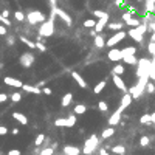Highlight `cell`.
<instances>
[{"mask_svg":"<svg viewBox=\"0 0 155 155\" xmlns=\"http://www.w3.org/2000/svg\"><path fill=\"white\" fill-rule=\"evenodd\" d=\"M148 81H149V76L148 75H143L138 78V81H136V84L130 88H127V93H130L133 99L136 98H140L143 93H144V88H146V84H148Z\"/></svg>","mask_w":155,"mask_h":155,"instance_id":"1","label":"cell"},{"mask_svg":"<svg viewBox=\"0 0 155 155\" xmlns=\"http://www.w3.org/2000/svg\"><path fill=\"white\" fill-rule=\"evenodd\" d=\"M54 16L56 14L51 13L50 19L42 22V25L39 26V37H51V36L54 34V20H53Z\"/></svg>","mask_w":155,"mask_h":155,"instance_id":"2","label":"cell"},{"mask_svg":"<svg viewBox=\"0 0 155 155\" xmlns=\"http://www.w3.org/2000/svg\"><path fill=\"white\" fill-rule=\"evenodd\" d=\"M98 144H99V138H98V135H90L88 138L84 141V146H82V154L84 155H92L95 151H96V148H98Z\"/></svg>","mask_w":155,"mask_h":155,"instance_id":"3","label":"cell"},{"mask_svg":"<svg viewBox=\"0 0 155 155\" xmlns=\"http://www.w3.org/2000/svg\"><path fill=\"white\" fill-rule=\"evenodd\" d=\"M127 37V33L126 31H123V30H120V31H116L113 36H110L107 40H106V47L107 48H112V47H116L120 42H123L124 39Z\"/></svg>","mask_w":155,"mask_h":155,"instance_id":"4","label":"cell"},{"mask_svg":"<svg viewBox=\"0 0 155 155\" xmlns=\"http://www.w3.org/2000/svg\"><path fill=\"white\" fill-rule=\"evenodd\" d=\"M151 64H152V61L148 59V58L138 59V62H136V78H140V76H143V75H148Z\"/></svg>","mask_w":155,"mask_h":155,"instance_id":"5","label":"cell"},{"mask_svg":"<svg viewBox=\"0 0 155 155\" xmlns=\"http://www.w3.org/2000/svg\"><path fill=\"white\" fill-rule=\"evenodd\" d=\"M47 17H45V14L39 10H33L30 11L28 14H26V20H28L31 25H37V23H42Z\"/></svg>","mask_w":155,"mask_h":155,"instance_id":"6","label":"cell"},{"mask_svg":"<svg viewBox=\"0 0 155 155\" xmlns=\"http://www.w3.org/2000/svg\"><path fill=\"white\" fill-rule=\"evenodd\" d=\"M19 64H20L23 68H30V67H33V64H34V54H33L31 51L22 53L20 58H19Z\"/></svg>","mask_w":155,"mask_h":155,"instance_id":"7","label":"cell"},{"mask_svg":"<svg viewBox=\"0 0 155 155\" xmlns=\"http://www.w3.org/2000/svg\"><path fill=\"white\" fill-rule=\"evenodd\" d=\"M51 13H54L56 16H59L61 19L65 22L68 26H71L73 25V19H71V16L68 14V13H65L64 10H61V8H58V6H51Z\"/></svg>","mask_w":155,"mask_h":155,"instance_id":"8","label":"cell"},{"mask_svg":"<svg viewBox=\"0 0 155 155\" xmlns=\"http://www.w3.org/2000/svg\"><path fill=\"white\" fill-rule=\"evenodd\" d=\"M107 58H109V61H112V62H121L123 61V51H121V48H116V47L109 48Z\"/></svg>","mask_w":155,"mask_h":155,"instance_id":"9","label":"cell"},{"mask_svg":"<svg viewBox=\"0 0 155 155\" xmlns=\"http://www.w3.org/2000/svg\"><path fill=\"white\" fill-rule=\"evenodd\" d=\"M123 22H124V25H129L130 28H135V26H138L140 23H141V20L140 19H135V17L130 14V13H123Z\"/></svg>","mask_w":155,"mask_h":155,"instance_id":"10","label":"cell"},{"mask_svg":"<svg viewBox=\"0 0 155 155\" xmlns=\"http://www.w3.org/2000/svg\"><path fill=\"white\" fill-rule=\"evenodd\" d=\"M132 101H133L132 95L126 92V93L123 95V98H121V104H120V107H118L116 110H120V112L123 113V112H124V109H127V107H129V106L132 104Z\"/></svg>","mask_w":155,"mask_h":155,"instance_id":"11","label":"cell"},{"mask_svg":"<svg viewBox=\"0 0 155 155\" xmlns=\"http://www.w3.org/2000/svg\"><path fill=\"white\" fill-rule=\"evenodd\" d=\"M109 23V14H106L104 17H101V19H96V25H95V33H103L104 28L107 26Z\"/></svg>","mask_w":155,"mask_h":155,"instance_id":"12","label":"cell"},{"mask_svg":"<svg viewBox=\"0 0 155 155\" xmlns=\"http://www.w3.org/2000/svg\"><path fill=\"white\" fill-rule=\"evenodd\" d=\"M112 81H113V84H115V87L120 90V92H123V93H126L127 92V85H126V82L123 81V78L121 76H118V75H112Z\"/></svg>","mask_w":155,"mask_h":155,"instance_id":"13","label":"cell"},{"mask_svg":"<svg viewBox=\"0 0 155 155\" xmlns=\"http://www.w3.org/2000/svg\"><path fill=\"white\" fill-rule=\"evenodd\" d=\"M3 82L8 85V87H19V88H22V85H23V82L20 79H16V78H13V76H5L3 78Z\"/></svg>","mask_w":155,"mask_h":155,"instance_id":"14","label":"cell"},{"mask_svg":"<svg viewBox=\"0 0 155 155\" xmlns=\"http://www.w3.org/2000/svg\"><path fill=\"white\" fill-rule=\"evenodd\" d=\"M127 36H129V37H130L132 40L138 42V43H143L144 36H143L141 33H138V31H136V28H129V31H127Z\"/></svg>","mask_w":155,"mask_h":155,"instance_id":"15","label":"cell"},{"mask_svg":"<svg viewBox=\"0 0 155 155\" xmlns=\"http://www.w3.org/2000/svg\"><path fill=\"white\" fill-rule=\"evenodd\" d=\"M93 45H95L96 48H104L106 47V37L101 33H96L93 36Z\"/></svg>","mask_w":155,"mask_h":155,"instance_id":"16","label":"cell"},{"mask_svg":"<svg viewBox=\"0 0 155 155\" xmlns=\"http://www.w3.org/2000/svg\"><path fill=\"white\" fill-rule=\"evenodd\" d=\"M121 112L120 110H115L112 115H110V118H109V126H118V124H120L121 123Z\"/></svg>","mask_w":155,"mask_h":155,"instance_id":"17","label":"cell"},{"mask_svg":"<svg viewBox=\"0 0 155 155\" xmlns=\"http://www.w3.org/2000/svg\"><path fill=\"white\" fill-rule=\"evenodd\" d=\"M81 152V148L78 146H71V144H67L65 148H64V155H79Z\"/></svg>","mask_w":155,"mask_h":155,"instance_id":"18","label":"cell"},{"mask_svg":"<svg viewBox=\"0 0 155 155\" xmlns=\"http://www.w3.org/2000/svg\"><path fill=\"white\" fill-rule=\"evenodd\" d=\"M22 90L26 93H34V95H40L42 93V88L37 87V85H30V84H23L22 85Z\"/></svg>","mask_w":155,"mask_h":155,"instance_id":"19","label":"cell"},{"mask_svg":"<svg viewBox=\"0 0 155 155\" xmlns=\"http://www.w3.org/2000/svg\"><path fill=\"white\" fill-rule=\"evenodd\" d=\"M13 118L22 126H28V118H26L22 112H13Z\"/></svg>","mask_w":155,"mask_h":155,"instance_id":"20","label":"cell"},{"mask_svg":"<svg viewBox=\"0 0 155 155\" xmlns=\"http://www.w3.org/2000/svg\"><path fill=\"white\" fill-rule=\"evenodd\" d=\"M71 76H73V79H75L76 82H78V85H79L81 88H84V90H85V88L88 87V85H87V82H85V79H84L82 76H81L78 71H73V73H71Z\"/></svg>","mask_w":155,"mask_h":155,"instance_id":"21","label":"cell"},{"mask_svg":"<svg viewBox=\"0 0 155 155\" xmlns=\"http://www.w3.org/2000/svg\"><path fill=\"white\" fill-rule=\"evenodd\" d=\"M113 135H115V127L109 126V127H106V129L101 132V138L103 140H109V138H112Z\"/></svg>","mask_w":155,"mask_h":155,"instance_id":"22","label":"cell"},{"mask_svg":"<svg viewBox=\"0 0 155 155\" xmlns=\"http://www.w3.org/2000/svg\"><path fill=\"white\" fill-rule=\"evenodd\" d=\"M107 87V79H103V81H99V82L93 87V93L95 95H99V93H101L103 92V90Z\"/></svg>","mask_w":155,"mask_h":155,"instance_id":"23","label":"cell"},{"mask_svg":"<svg viewBox=\"0 0 155 155\" xmlns=\"http://www.w3.org/2000/svg\"><path fill=\"white\" fill-rule=\"evenodd\" d=\"M71 101H73V93H65L62 96V99H61V106L62 107H68L70 104H71Z\"/></svg>","mask_w":155,"mask_h":155,"instance_id":"24","label":"cell"},{"mask_svg":"<svg viewBox=\"0 0 155 155\" xmlns=\"http://www.w3.org/2000/svg\"><path fill=\"white\" fill-rule=\"evenodd\" d=\"M124 65L123 64H120V62H116V65L112 68V75H118V76H121V75H124Z\"/></svg>","mask_w":155,"mask_h":155,"instance_id":"25","label":"cell"},{"mask_svg":"<svg viewBox=\"0 0 155 155\" xmlns=\"http://www.w3.org/2000/svg\"><path fill=\"white\" fill-rule=\"evenodd\" d=\"M123 26H124V22H110V23H107V28L109 30H112V31H120L123 30Z\"/></svg>","mask_w":155,"mask_h":155,"instance_id":"26","label":"cell"},{"mask_svg":"<svg viewBox=\"0 0 155 155\" xmlns=\"http://www.w3.org/2000/svg\"><path fill=\"white\" fill-rule=\"evenodd\" d=\"M123 61L127 64V65H136V62H138V59H136L135 54H129V56H123Z\"/></svg>","mask_w":155,"mask_h":155,"instance_id":"27","label":"cell"},{"mask_svg":"<svg viewBox=\"0 0 155 155\" xmlns=\"http://www.w3.org/2000/svg\"><path fill=\"white\" fill-rule=\"evenodd\" d=\"M73 112H75V115H84L87 112V106L85 104H76L75 109H73Z\"/></svg>","mask_w":155,"mask_h":155,"instance_id":"28","label":"cell"},{"mask_svg":"<svg viewBox=\"0 0 155 155\" xmlns=\"http://www.w3.org/2000/svg\"><path fill=\"white\" fill-rule=\"evenodd\" d=\"M144 92H146V93H149V95L155 93V82H154V81H151V79L148 81V84H146Z\"/></svg>","mask_w":155,"mask_h":155,"instance_id":"29","label":"cell"},{"mask_svg":"<svg viewBox=\"0 0 155 155\" xmlns=\"http://www.w3.org/2000/svg\"><path fill=\"white\" fill-rule=\"evenodd\" d=\"M65 121H67L65 127H75V124H76V115H75V113L68 115V116L65 118Z\"/></svg>","mask_w":155,"mask_h":155,"instance_id":"30","label":"cell"},{"mask_svg":"<svg viewBox=\"0 0 155 155\" xmlns=\"http://www.w3.org/2000/svg\"><path fill=\"white\" fill-rule=\"evenodd\" d=\"M146 13L155 14V0H146Z\"/></svg>","mask_w":155,"mask_h":155,"instance_id":"31","label":"cell"},{"mask_svg":"<svg viewBox=\"0 0 155 155\" xmlns=\"http://www.w3.org/2000/svg\"><path fill=\"white\" fill-rule=\"evenodd\" d=\"M20 42H23L28 48H31V50H36V42H33V40H30V39H26V37H23V36H20Z\"/></svg>","mask_w":155,"mask_h":155,"instance_id":"32","label":"cell"},{"mask_svg":"<svg viewBox=\"0 0 155 155\" xmlns=\"http://www.w3.org/2000/svg\"><path fill=\"white\" fill-rule=\"evenodd\" d=\"M123 51V56H129V54H136V48L135 47H126V48H121Z\"/></svg>","mask_w":155,"mask_h":155,"instance_id":"33","label":"cell"},{"mask_svg":"<svg viewBox=\"0 0 155 155\" xmlns=\"http://www.w3.org/2000/svg\"><path fill=\"white\" fill-rule=\"evenodd\" d=\"M45 138H47V136H45L43 133H39L37 136H36V140H34V146H37V148H39V146H42L43 141H45Z\"/></svg>","mask_w":155,"mask_h":155,"instance_id":"34","label":"cell"},{"mask_svg":"<svg viewBox=\"0 0 155 155\" xmlns=\"http://www.w3.org/2000/svg\"><path fill=\"white\" fill-rule=\"evenodd\" d=\"M112 152H115L118 155H123L126 152V148H124V146H121V144H116V146H113V148H112Z\"/></svg>","mask_w":155,"mask_h":155,"instance_id":"35","label":"cell"},{"mask_svg":"<svg viewBox=\"0 0 155 155\" xmlns=\"http://www.w3.org/2000/svg\"><path fill=\"white\" fill-rule=\"evenodd\" d=\"M140 144H141V148H148V146L151 144V138L148 135H143L140 138Z\"/></svg>","mask_w":155,"mask_h":155,"instance_id":"36","label":"cell"},{"mask_svg":"<svg viewBox=\"0 0 155 155\" xmlns=\"http://www.w3.org/2000/svg\"><path fill=\"white\" fill-rule=\"evenodd\" d=\"M98 110L103 112V113H106V112L109 110V104H107L106 101H99V103H98Z\"/></svg>","mask_w":155,"mask_h":155,"instance_id":"37","label":"cell"},{"mask_svg":"<svg viewBox=\"0 0 155 155\" xmlns=\"http://www.w3.org/2000/svg\"><path fill=\"white\" fill-rule=\"evenodd\" d=\"M148 76H149V79H151V81H154V82H155V64H154V62L151 64V67H149Z\"/></svg>","mask_w":155,"mask_h":155,"instance_id":"38","label":"cell"},{"mask_svg":"<svg viewBox=\"0 0 155 155\" xmlns=\"http://www.w3.org/2000/svg\"><path fill=\"white\" fill-rule=\"evenodd\" d=\"M14 17H16L17 22H23V20L26 19V16H25L22 11H14Z\"/></svg>","mask_w":155,"mask_h":155,"instance_id":"39","label":"cell"},{"mask_svg":"<svg viewBox=\"0 0 155 155\" xmlns=\"http://www.w3.org/2000/svg\"><path fill=\"white\" fill-rule=\"evenodd\" d=\"M10 98H11L13 103H20V101H22V95H20L19 92H14L13 95H10Z\"/></svg>","mask_w":155,"mask_h":155,"instance_id":"40","label":"cell"},{"mask_svg":"<svg viewBox=\"0 0 155 155\" xmlns=\"http://www.w3.org/2000/svg\"><path fill=\"white\" fill-rule=\"evenodd\" d=\"M140 123L141 124H151L152 121H151V113H144L141 118H140Z\"/></svg>","mask_w":155,"mask_h":155,"instance_id":"41","label":"cell"},{"mask_svg":"<svg viewBox=\"0 0 155 155\" xmlns=\"http://www.w3.org/2000/svg\"><path fill=\"white\" fill-rule=\"evenodd\" d=\"M148 53L151 54L152 58L155 56V42H154V40H151V42L148 43Z\"/></svg>","mask_w":155,"mask_h":155,"instance_id":"42","label":"cell"},{"mask_svg":"<svg viewBox=\"0 0 155 155\" xmlns=\"http://www.w3.org/2000/svg\"><path fill=\"white\" fill-rule=\"evenodd\" d=\"M95 25H96V19H88V20L84 22V26L85 28H90V30L95 28Z\"/></svg>","mask_w":155,"mask_h":155,"instance_id":"43","label":"cell"},{"mask_svg":"<svg viewBox=\"0 0 155 155\" xmlns=\"http://www.w3.org/2000/svg\"><path fill=\"white\" fill-rule=\"evenodd\" d=\"M107 13L106 11H103V10H95L93 11V17H95V19H101V17H104Z\"/></svg>","mask_w":155,"mask_h":155,"instance_id":"44","label":"cell"},{"mask_svg":"<svg viewBox=\"0 0 155 155\" xmlns=\"http://www.w3.org/2000/svg\"><path fill=\"white\" fill-rule=\"evenodd\" d=\"M36 50H39L40 53H45V51H47V47H45V43L37 40V42H36Z\"/></svg>","mask_w":155,"mask_h":155,"instance_id":"45","label":"cell"},{"mask_svg":"<svg viewBox=\"0 0 155 155\" xmlns=\"http://www.w3.org/2000/svg\"><path fill=\"white\" fill-rule=\"evenodd\" d=\"M67 121H65V118H58L56 121H54V126L56 127H65Z\"/></svg>","mask_w":155,"mask_h":155,"instance_id":"46","label":"cell"},{"mask_svg":"<svg viewBox=\"0 0 155 155\" xmlns=\"http://www.w3.org/2000/svg\"><path fill=\"white\" fill-rule=\"evenodd\" d=\"M0 22H2L3 25H6V26H11V22L8 20V17H3L2 13H0Z\"/></svg>","mask_w":155,"mask_h":155,"instance_id":"47","label":"cell"},{"mask_svg":"<svg viewBox=\"0 0 155 155\" xmlns=\"http://www.w3.org/2000/svg\"><path fill=\"white\" fill-rule=\"evenodd\" d=\"M53 152H54L53 148H47V149H43V151L40 152V155H53Z\"/></svg>","mask_w":155,"mask_h":155,"instance_id":"48","label":"cell"},{"mask_svg":"<svg viewBox=\"0 0 155 155\" xmlns=\"http://www.w3.org/2000/svg\"><path fill=\"white\" fill-rule=\"evenodd\" d=\"M42 93H43V95H48V96H50V95L53 93V90H51L50 87H45V85H43V87H42Z\"/></svg>","mask_w":155,"mask_h":155,"instance_id":"49","label":"cell"},{"mask_svg":"<svg viewBox=\"0 0 155 155\" xmlns=\"http://www.w3.org/2000/svg\"><path fill=\"white\" fill-rule=\"evenodd\" d=\"M8 99H10V95H6V93H0V103H6Z\"/></svg>","mask_w":155,"mask_h":155,"instance_id":"50","label":"cell"},{"mask_svg":"<svg viewBox=\"0 0 155 155\" xmlns=\"http://www.w3.org/2000/svg\"><path fill=\"white\" fill-rule=\"evenodd\" d=\"M6 133H8V127L0 126V136H3V135H6Z\"/></svg>","mask_w":155,"mask_h":155,"instance_id":"51","label":"cell"},{"mask_svg":"<svg viewBox=\"0 0 155 155\" xmlns=\"http://www.w3.org/2000/svg\"><path fill=\"white\" fill-rule=\"evenodd\" d=\"M22 152L19 151V149H11L10 152H8V155H20Z\"/></svg>","mask_w":155,"mask_h":155,"instance_id":"52","label":"cell"},{"mask_svg":"<svg viewBox=\"0 0 155 155\" xmlns=\"http://www.w3.org/2000/svg\"><path fill=\"white\" fill-rule=\"evenodd\" d=\"M5 34H6V28L3 25H0V36H5Z\"/></svg>","mask_w":155,"mask_h":155,"instance_id":"53","label":"cell"},{"mask_svg":"<svg viewBox=\"0 0 155 155\" xmlns=\"http://www.w3.org/2000/svg\"><path fill=\"white\" fill-rule=\"evenodd\" d=\"M8 45H14V37L11 36H8Z\"/></svg>","mask_w":155,"mask_h":155,"instance_id":"54","label":"cell"},{"mask_svg":"<svg viewBox=\"0 0 155 155\" xmlns=\"http://www.w3.org/2000/svg\"><path fill=\"white\" fill-rule=\"evenodd\" d=\"M99 155H109L107 149H106V148H104V149H101V151H99Z\"/></svg>","mask_w":155,"mask_h":155,"instance_id":"55","label":"cell"},{"mask_svg":"<svg viewBox=\"0 0 155 155\" xmlns=\"http://www.w3.org/2000/svg\"><path fill=\"white\" fill-rule=\"evenodd\" d=\"M2 16H3V17H8V16H10V11H8V10H3V11H2Z\"/></svg>","mask_w":155,"mask_h":155,"instance_id":"56","label":"cell"},{"mask_svg":"<svg viewBox=\"0 0 155 155\" xmlns=\"http://www.w3.org/2000/svg\"><path fill=\"white\" fill-rule=\"evenodd\" d=\"M11 133H13V135H19V129L16 127V129H13V130H11Z\"/></svg>","mask_w":155,"mask_h":155,"instance_id":"57","label":"cell"},{"mask_svg":"<svg viewBox=\"0 0 155 155\" xmlns=\"http://www.w3.org/2000/svg\"><path fill=\"white\" fill-rule=\"evenodd\" d=\"M56 2H58V0H50V5L51 6H56Z\"/></svg>","mask_w":155,"mask_h":155,"instance_id":"58","label":"cell"},{"mask_svg":"<svg viewBox=\"0 0 155 155\" xmlns=\"http://www.w3.org/2000/svg\"><path fill=\"white\" fill-rule=\"evenodd\" d=\"M151 121H152V123L155 121V112H154V113H151Z\"/></svg>","mask_w":155,"mask_h":155,"instance_id":"59","label":"cell"},{"mask_svg":"<svg viewBox=\"0 0 155 155\" xmlns=\"http://www.w3.org/2000/svg\"><path fill=\"white\" fill-rule=\"evenodd\" d=\"M43 85H45V82H43V81H40V82L37 84V87H43Z\"/></svg>","mask_w":155,"mask_h":155,"instance_id":"60","label":"cell"},{"mask_svg":"<svg viewBox=\"0 0 155 155\" xmlns=\"http://www.w3.org/2000/svg\"><path fill=\"white\" fill-rule=\"evenodd\" d=\"M152 62H154V64H155V56H154V61H152Z\"/></svg>","mask_w":155,"mask_h":155,"instance_id":"61","label":"cell"},{"mask_svg":"<svg viewBox=\"0 0 155 155\" xmlns=\"http://www.w3.org/2000/svg\"><path fill=\"white\" fill-rule=\"evenodd\" d=\"M154 127H155V121H154Z\"/></svg>","mask_w":155,"mask_h":155,"instance_id":"62","label":"cell"},{"mask_svg":"<svg viewBox=\"0 0 155 155\" xmlns=\"http://www.w3.org/2000/svg\"><path fill=\"white\" fill-rule=\"evenodd\" d=\"M123 155H124V154H123Z\"/></svg>","mask_w":155,"mask_h":155,"instance_id":"63","label":"cell"}]
</instances>
